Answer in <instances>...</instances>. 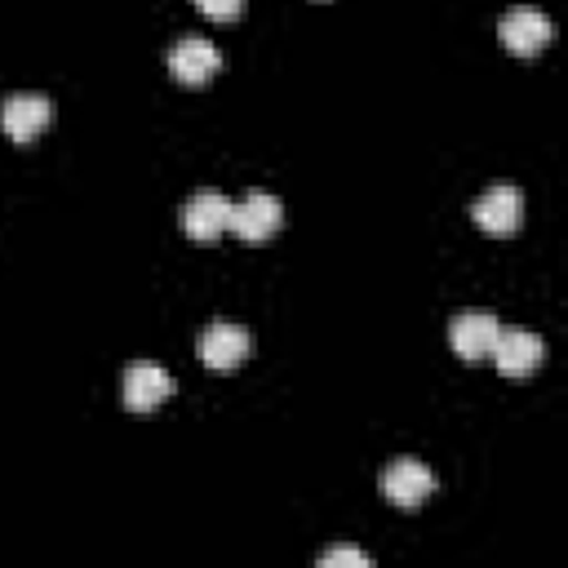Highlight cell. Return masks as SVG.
Masks as SVG:
<instances>
[{
	"label": "cell",
	"instance_id": "cell-1",
	"mask_svg": "<svg viewBox=\"0 0 568 568\" xmlns=\"http://www.w3.org/2000/svg\"><path fill=\"white\" fill-rule=\"evenodd\" d=\"M382 493H386L390 506L413 510V506H422L435 493V470L426 462H417V457H395L382 470Z\"/></svg>",
	"mask_w": 568,
	"mask_h": 568
},
{
	"label": "cell",
	"instance_id": "cell-2",
	"mask_svg": "<svg viewBox=\"0 0 568 568\" xmlns=\"http://www.w3.org/2000/svg\"><path fill=\"white\" fill-rule=\"evenodd\" d=\"M497 36H501V44H506L510 53L532 58L537 49H546V40L555 36V27H550V18H546L541 9H532V4H515V9L501 13Z\"/></svg>",
	"mask_w": 568,
	"mask_h": 568
},
{
	"label": "cell",
	"instance_id": "cell-3",
	"mask_svg": "<svg viewBox=\"0 0 568 568\" xmlns=\"http://www.w3.org/2000/svg\"><path fill=\"white\" fill-rule=\"evenodd\" d=\"M280 222H284V209H280V200L271 195V191H248L244 200H235L231 204V222H226V231H235L240 240H266V235H275L280 231Z\"/></svg>",
	"mask_w": 568,
	"mask_h": 568
},
{
	"label": "cell",
	"instance_id": "cell-4",
	"mask_svg": "<svg viewBox=\"0 0 568 568\" xmlns=\"http://www.w3.org/2000/svg\"><path fill=\"white\" fill-rule=\"evenodd\" d=\"M195 351H200V359H204L209 368L226 373V368H235V364L253 351V337H248V328H240V324H231V320H213L209 328H200Z\"/></svg>",
	"mask_w": 568,
	"mask_h": 568
},
{
	"label": "cell",
	"instance_id": "cell-5",
	"mask_svg": "<svg viewBox=\"0 0 568 568\" xmlns=\"http://www.w3.org/2000/svg\"><path fill=\"white\" fill-rule=\"evenodd\" d=\"M541 355H546V346H541V337L528 333V328H501L497 342H493V351H488V359H493L497 373H506V377H528V373L541 364Z\"/></svg>",
	"mask_w": 568,
	"mask_h": 568
},
{
	"label": "cell",
	"instance_id": "cell-6",
	"mask_svg": "<svg viewBox=\"0 0 568 568\" xmlns=\"http://www.w3.org/2000/svg\"><path fill=\"white\" fill-rule=\"evenodd\" d=\"M49 120H53V102L44 93H9L0 102V129L13 142H31Z\"/></svg>",
	"mask_w": 568,
	"mask_h": 568
},
{
	"label": "cell",
	"instance_id": "cell-7",
	"mask_svg": "<svg viewBox=\"0 0 568 568\" xmlns=\"http://www.w3.org/2000/svg\"><path fill=\"white\" fill-rule=\"evenodd\" d=\"M470 217L488 231V235H510L519 222H524V195L519 186H488L475 204H470Z\"/></svg>",
	"mask_w": 568,
	"mask_h": 568
},
{
	"label": "cell",
	"instance_id": "cell-8",
	"mask_svg": "<svg viewBox=\"0 0 568 568\" xmlns=\"http://www.w3.org/2000/svg\"><path fill=\"white\" fill-rule=\"evenodd\" d=\"M217 67H222V49L209 44L204 36H182L169 49V75L182 80V84H204Z\"/></svg>",
	"mask_w": 568,
	"mask_h": 568
},
{
	"label": "cell",
	"instance_id": "cell-9",
	"mask_svg": "<svg viewBox=\"0 0 568 568\" xmlns=\"http://www.w3.org/2000/svg\"><path fill=\"white\" fill-rule=\"evenodd\" d=\"M497 333H501V320L488 315V311H462V315L448 320V342L462 359H484L493 351Z\"/></svg>",
	"mask_w": 568,
	"mask_h": 568
},
{
	"label": "cell",
	"instance_id": "cell-10",
	"mask_svg": "<svg viewBox=\"0 0 568 568\" xmlns=\"http://www.w3.org/2000/svg\"><path fill=\"white\" fill-rule=\"evenodd\" d=\"M169 390H173V377H169L160 364L138 359V364H129V368H124L120 395H124V404H129L133 413H151L155 404H164V399H169Z\"/></svg>",
	"mask_w": 568,
	"mask_h": 568
},
{
	"label": "cell",
	"instance_id": "cell-11",
	"mask_svg": "<svg viewBox=\"0 0 568 568\" xmlns=\"http://www.w3.org/2000/svg\"><path fill=\"white\" fill-rule=\"evenodd\" d=\"M226 222H231V200L222 191H213V186L195 191L186 200V209H182V226H186L191 240H217L226 231Z\"/></svg>",
	"mask_w": 568,
	"mask_h": 568
},
{
	"label": "cell",
	"instance_id": "cell-12",
	"mask_svg": "<svg viewBox=\"0 0 568 568\" xmlns=\"http://www.w3.org/2000/svg\"><path fill=\"white\" fill-rule=\"evenodd\" d=\"M320 568H373V559L355 546H333V550L320 555Z\"/></svg>",
	"mask_w": 568,
	"mask_h": 568
},
{
	"label": "cell",
	"instance_id": "cell-13",
	"mask_svg": "<svg viewBox=\"0 0 568 568\" xmlns=\"http://www.w3.org/2000/svg\"><path fill=\"white\" fill-rule=\"evenodd\" d=\"M240 4H244V0H195V9H200L204 18H213V22L240 18Z\"/></svg>",
	"mask_w": 568,
	"mask_h": 568
}]
</instances>
